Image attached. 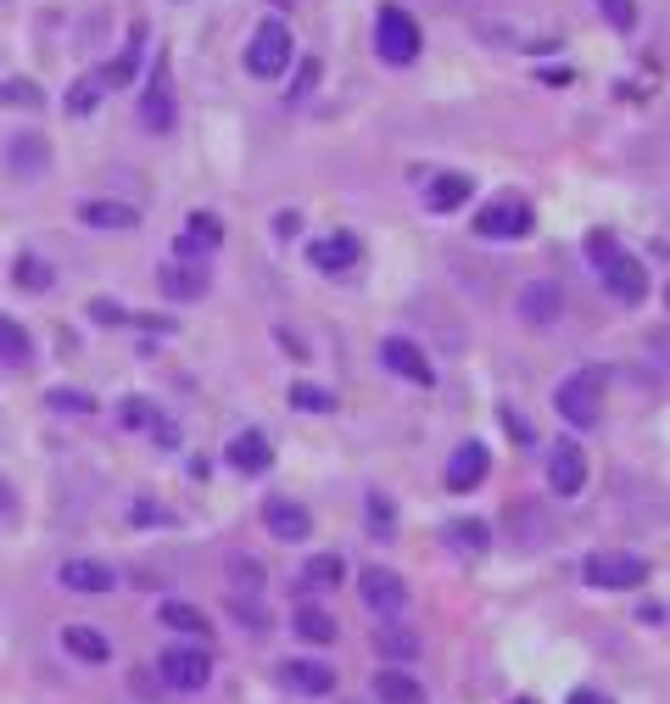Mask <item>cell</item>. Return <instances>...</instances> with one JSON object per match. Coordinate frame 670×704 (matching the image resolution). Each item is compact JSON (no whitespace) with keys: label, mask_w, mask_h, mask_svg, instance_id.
Listing matches in <instances>:
<instances>
[{"label":"cell","mask_w":670,"mask_h":704,"mask_svg":"<svg viewBox=\"0 0 670 704\" xmlns=\"http://www.w3.org/2000/svg\"><path fill=\"white\" fill-rule=\"evenodd\" d=\"M587 258H593V269L603 274V291H614L620 302H643L648 297V269L614 241L609 229H593L587 235Z\"/></svg>","instance_id":"6da1fadb"},{"label":"cell","mask_w":670,"mask_h":704,"mask_svg":"<svg viewBox=\"0 0 670 704\" xmlns=\"http://www.w3.org/2000/svg\"><path fill=\"white\" fill-rule=\"evenodd\" d=\"M553 408L564 426H576V431H593L598 419H603V369H576L570 381H559L553 392Z\"/></svg>","instance_id":"7a4b0ae2"},{"label":"cell","mask_w":670,"mask_h":704,"mask_svg":"<svg viewBox=\"0 0 670 704\" xmlns=\"http://www.w3.org/2000/svg\"><path fill=\"white\" fill-rule=\"evenodd\" d=\"M291 23H279V17H268V23H258V34L247 39V73L252 79H279L285 68H291Z\"/></svg>","instance_id":"3957f363"},{"label":"cell","mask_w":670,"mask_h":704,"mask_svg":"<svg viewBox=\"0 0 670 704\" xmlns=\"http://www.w3.org/2000/svg\"><path fill=\"white\" fill-rule=\"evenodd\" d=\"M157 677L179 693H202L213 682V654L202 643H174V648L157 654Z\"/></svg>","instance_id":"277c9868"},{"label":"cell","mask_w":670,"mask_h":704,"mask_svg":"<svg viewBox=\"0 0 670 704\" xmlns=\"http://www.w3.org/2000/svg\"><path fill=\"white\" fill-rule=\"evenodd\" d=\"M374 51H380V62L408 68L419 57V23L403 7H380L374 12Z\"/></svg>","instance_id":"5b68a950"},{"label":"cell","mask_w":670,"mask_h":704,"mask_svg":"<svg viewBox=\"0 0 670 704\" xmlns=\"http://www.w3.org/2000/svg\"><path fill=\"white\" fill-rule=\"evenodd\" d=\"M531 224H537V213L519 196H498L475 213V235H487V241H519V235H531Z\"/></svg>","instance_id":"8992f818"},{"label":"cell","mask_w":670,"mask_h":704,"mask_svg":"<svg viewBox=\"0 0 670 704\" xmlns=\"http://www.w3.org/2000/svg\"><path fill=\"white\" fill-rule=\"evenodd\" d=\"M582 576H587V587L626 593V587H643L648 582V559L643 553H593Z\"/></svg>","instance_id":"52a82bcc"},{"label":"cell","mask_w":670,"mask_h":704,"mask_svg":"<svg viewBox=\"0 0 670 704\" xmlns=\"http://www.w3.org/2000/svg\"><path fill=\"white\" fill-rule=\"evenodd\" d=\"M548 487H553L559 498H576V492L587 487V453H582L576 442H559V448L548 453Z\"/></svg>","instance_id":"ba28073f"},{"label":"cell","mask_w":670,"mask_h":704,"mask_svg":"<svg viewBox=\"0 0 670 704\" xmlns=\"http://www.w3.org/2000/svg\"><path fill=\"white\" fill-rule=\"evenodd\" d=\"M358 593H363V604L374 609V616H397V609L408 604L403 576H397V571H380V565H369V571L358 576Z\"/></svg>","instance_id":"9c48e42d"},{"label":"cell","mask_w":670,"mask_h":704,"mask_svg":"<svg viewBox=\"0 0 670 704\" xmlns=\"http://www.w3.org/2000/svg\"><path fill=\"white\" fill-rule=\"evenodd\" d=\"M308 258H313L319 274H347V269L363 258V241H358L352 229H335V235H324V241L308 247Z\"/></svg>","instance_id":"30bf717a"},{"label":"cell","mask_w":670,"mask_h":704,"mask_svg":"<svg viewBox=\"0 0 670 704\" xmlns=\"http://www.w3.org/2000/svg\"><path fill=\"white\" fill-rule=\"evenodd\" d=\"M380 363L397 369L403 381H414V386H430V381H436V369H430V358H424V353H419L408 336H386V342H380Z\"/></svg>","instance_id":"8fae6325"},{"label":"cell","mask_w":670,"mask_h":704,"mask_svg":"<svg viewBox=\"0 0 670 704\" xmlns=\"http://www.w3.org/2000/svg\"><path fill=\"white\" fill-rule=\"evenodd\" d=\"M57 582H62L68 593H112V587H118V571L107 565V559H62Z\"/></svg>","instance_id":"7c38bea8"},{"label":"cell","mask_w":670,"mask_h":704,"mask_svg":"<svg viewBox=\"0 0 670 704\" xmlns=\"http://www.w3.org/2000/svg\"><path fill=\"white\" fill-rule=\"evenodd\" d=\"M263 526H268L279 542H308L313 514H308L302 503H291V498H268V503H263Z\"/></svg>","instance_id":"4fadbf2b"},{"label":"cell","mask_w":670,"mask_h":704,"mask_svg":"<svg viewBox=\"0 0 670 704\" xmlns=\"http://www.w3.org/2000/svg\"><path fill=\"white\" fill-rule=\"evenodd\" d=\"M564 313V291L553 286V279H531V286L519 291V319L537 324V331H548V324Z\"/></svg>","instance_id":"5bb4252c"},{"label":"cell","mask_w":670,"mask_h":704,"mask_svg":"<svg viewBox=\"0 0 670 704\" xmlns=\"http://www.w3.org/2000/svg\"><path fill=\"white\" fill-rule=\"evenodd\" d=\"M487 464H492V453L481 448V442H464L453 458H447V492H469V487H481L487 481Z\"/></svg>","instance_id":"9a60e30c"},{"label":"cell","mask_w":670,"mask_h":704,"mask_svg":"<svg viewBox=\"0 0 670 704\" xmlns=\"http://www.w3.org/2000/svg\"><path fill=\"white\" fill-rule=\"evenodd\" d=\"M279 682L291 688V693H308V699L335 693V671L319 666V660H285V666H279Z\"/></svg>","instance_id":"2e32d148"},{"label":"cell","mask_w":670,"mask_h":704,"mask_svg":"<svg viewBox=\"0 0 670 704\" xmlns=\"http://www.w3.org/2000/svg\"><path fill=\"white\" fill-rule=\"evenodd\" d=\"M140 118H146V129H157V134H168V129H174V79H168V68H157V73H152L146 102H140Z\"/></svg>","instance_id":"e0dca14e"},{"label":"cell","mask_w":670,"mask_h":704,"mask_svg":"<svg viewBox=\"0 0 670 704\" xmlns=\"http://www.w3.org/2000/svg\"><path fill=\"white\" fill-rule=\"evenodd\" d=\"M229 464L241 469V476H263V469L274 464V448H268V437L263 431H241V437H229Z\"/></svg>","instance_id":"ac0fdd59"},{"label":"cell","mask_w":670,"mask_h":704,"mask_svg":"<svg viewBox=\"0 0 670 704\" xmlns=\"http://www.w3.org/2000/svg\"><path fill=\"white\" fill-rule=\"evenodd\" d=\"M140 51H146V28L134 23V28H129V45H123V51H118L101 73H95V79H101V90H123V84L140 73Z\"/></svg>","instance_id":"d6986e66"},{"label":"cell","mask_w":670,"mask_h":704,"mask_svg":"<svg viewBox=\"0 0 670 704\" xmlns=\"http://www.w3.org/2000/svg\"><path fill=\"white\" fill-rule=\"evenodd\" d=\"M218 241H224V224H218L213 213H190V218H184V235H179L174 247H179V258H202V252H213Z\"/></svg>","instance_id":"ffe728a7"},{"label":"cell","mask_w":670,"mask_h":704,"mask_svg":"<svg viewBox=\"0 0 670 704\" xmlns=\"http://www.w3.org/2000/svg\"><path fill=\"white\" fill-rule=\"evenodd\" d=\"M62 648L73 654V660H84V666L112 660V637L95 632V627H62Z\"/></svg>","instance_id":"44dd1931"},{"label":"cell","mask_w":670,"mask_h":704,"mask_svg":"<svg viewBox=\"0 0 670 704\" xmlns=\"http://www.w3.org/2000/svg\"><path fill=\"white\" fill-rule=\"evenodd\" d=\"M469 191H475L469 174H436L424 184V202H430V213H458L469 202Z\"/></svg>","instance_id":"7402d4cb"},{"label":"cell","mask_w":670,"mask_h":704,"mask_svg":"<svg viewBox=\"0 0 670 704\" xmlns=\"http://www.w3.org/2000/svg\"><path fill=\"white\" fill-rule=\"evenodd\" d=\"M374 699L380 704H424V682L408 677V671H397V666H386V671L374 677Z\"/></svg>","instance_id":"603a6c76"},{"label":"cell","mask_w":670,"mask_h":704,"mask_svg":"<svg viewBox=\"0 0 670 704\" xmlns=\"http://www.w3.org/2000/svg\"><path fill=\"white\" fill-rule=\"evenodd\" d=\"M157 279H163V291H168L174 302H196V297H207V274L190 269V263H168Z\"/></svg>","instance_id":"cb8c5ba5"},{"label":"cell","mask_w":670,"mask_h":704,"mask_svg":"<svg viewBox=\"0 0 670 704\" xmlns=\"http://www.w3.org/2000/svg\"><path fill=\"white\" fill-rule=\"evenodd\" d=\"M374 648H380V660H397L403 666V660H414V654L424 648V637L414 627H380L374 632Z\"/></svg>","instance_id":"d4e9b609"},{"label":"cell","mask_w":670,"mask_h":704,"mask_svg":"<svg viewBox=\"0 0 670 704\" xmlns=\"http://www.w3.org/2000/svg\"><path fill=\"white\" fill-rule=\"evenodd\" d=\"M79 218H84L89 229H134V224H140V213H134L129 202H84Z\"/></svg>","instance_id":"484cf974"},{"label":"cell","mask_w":670,"mask_h":704,"mask_svg":"<svg viewBox=\"0 0 670 704\" xmlns=\"http://www.w3.org/2000/svg\"><path fill=\"white\" fill-rule=\"evenodd\" d=\"M157 621L168 627V632H184V637H202L207 632V616L196 604H179V598H168L163 609H157Z\"/></svg>","instance_id":"4316f807"},{"label":"cell","mask_w":670,"mask_h":704,"mask_svg":"<svg viewBox=\"0 0 670 704\" xmlns=\"http://www.w3.org/2000/svg\"><path fill=\"white\" fill-rule=\"evenodd\" d=\"M34 358V342H28V331L17 319H7L0 313V363H28Z\"/></svg>","instance_id":"83f0119b"},{"label":"cell","mask_w":670,"mask_h":704,"mask_svg":"<svg viewBox=\"0 0 670 704\" xmlns=\"http://www.w3.org/2000/svg\"><path fill=\"white\" fill-rule=\"evenodd\" d=\"M45 163H51V157H45V140H39V134H17V140H12V168H17V174L39 179Z\"/></svg>","instance_id":"f1b7e54d"},{"label":"cell","mask_w":670,"mask_h":704,"mask_svg":"<svg viewBox=\"0 0 670 704\" xmlns=\"http://www.w3.org/2000/svg\"><path fill=\"white\" fill-rule=\"evenodd\" d=\"M342 576H347V565L335 553H313L308 559V571H302V582L313 587V593H324V587H342Z\"/></svg>","instance_id":"f546056e"},{"label":"cell","mask_w":670,"mask_h":704,"mask_svg":"<svg viewBox=\"0 0 670 704\" xmlns=\"http://www.w3.org/2000/svg\"><path fill=\"white\" fill-rule=\"evenodd\" d=\"M447 542L458 553H487L492 532H487V521H447Z\"/></svg>","instance_id":"4dcf8cb0"},{"label":"cell","mask_w":670,"mask_h":704,"mask_svg":"<svg viewBox=\"0 0 670 704\" xmlns=\"http://www.w3.org/2000/svg\"><path fill=\"white\" fill-rule=\"evenodd\" d=\"M12 279H17L23 291H51L57 274H51V263H45V258H28V252H23V258L12 263Z\"/></svg>","instance_id":"1f68e13d"},{"label":"cell","mask_w":670,"mask_h":704,"mask_svg":"<svg viewBox=\"0 0 670 704\" xmlns=\"http://www.w3.org/2000/svg\"><path fill=\"white\" fill-rule=\"evenodd\" d=\"M297 632H302L308 643H335V616H324L319 604H302V609H297Z\"/></svg>","instance_id":"d6a6232c"},{"label":"cell","mask_w":670,"mask_h":704,"mask_svg":"<svg viewBox=\"0 0 670 704\" xmlns=\"http://www.w3.org/2000/svg\"><path fill=\"white\" fill-rule=\"evenodd\" d=\"M45 102V90L34 79H7L0 84V107H39Z\"/></svg>","instance_id":"836d02e7"},{"label":"cell","mask_w":670,"mask_h":704,"mask_svg":"<svg viewBox=\"0 0 670 704\" xmlns=\"http://www.w3.org/2000/svg\"><path fill=\"white\" fill-rule=\"evenodd\" d=\"M95 102H101V79L84 73V79L68 90V112H73V118H84V112H95Z\"/></svg>","instance_id":"e575fe53"},{"label":"cell","mask_w":670,"mask_h":704,"mask_svg":"<svg viewBox=\"0 0 670 704\" xmlns=\"http://www.w3.org/2000/svg\"><path fill=\"white\" fill-rule=\"evenodd\" d=\"M291 408H308V414H330V408H335V392H324V386H308V381H297V386H291Z\"/></svg>","instance_id":"d590c367"},{"label":"cell","mask_w":670,"mask_h":704,"mask_svg":"<svg viewBox=\"0 0 670 704\" xmlns=\"http://www.w3.org/2000/svg\"><path fill=\"white\" fill-rule=\"evenodd\" d=\"M598 12H603V23L620 28V34L637 28V0H598Z\"/></svg>","instance_id":"8d00e7d4"},{"label":"cell","mask_w":670,"mask_h":704,"mask_svg":"<svg viewBox=\"0 0 670 704\" xmlns=\"http://www.w3.org/2000/svg\"><path fill=\"white\" fill-rule=\"evenodd\" d=\"M369 532H380V537H392V532H397V509H392V498L369 492Z\"/></svg>","instance_id":"74e56055"},{"label":"cell","mask_w":670,"mask_h":704,"mask_svg":"<svg viewBox=\"0 0 670 704\" xmlns=\"http://www.w3.org/2000/svg\"><path fill=\"white\" fill-rule=\"evenodd\" d=\"M45 403H51L57 414H89V408H95V397H89V392H68V386L45 392Z\"/></svg>","instance_id":"f35d334b"},{"label":"cell","mask_w":670,"mask_h":704,"mask_svg":"<svg viewBox=\"0 0 670 704\" xmlns=\"http://www.w3.org/2000/svg\"><path fill=\"white\" fill-rule=\"evenodd\" d=\"M229 582L247 587V593H258V587H263V565H258V559H241V553H235V559H229Z\"/></svg>","instance_id":"ab89813d"},{"label":"cell","mask_w":670,"mask_h":704,"mask_svg":"<svg viewBox=\"0 0 670 704\" xmlns=\"http://www.w3.org/2000/svg\"><path fill=\"white\" fill-rule=\"evenodd\" d=\"M157 419V408L146 403V397H123V426H134V431H146Z\"/></svg>","instance_id":"60d3db41"},{"label":"cell","mask_w":670,"mask_h":704,"mask_svg":"<svg viewBox=\"0 0 670 704\" xmlns=\"http://www.w3.org/2000/svg\"><path fill=\"white\" fill-rule=\"evenodd\" d=\"M229 616H235V621H247L252 632H263V627H268L263 604H252V598H229Z\"/></svg>","instance_id":"b9f144b4"},{"label":"cell","mask_w":670,"mask_h":704,"mask_svg":"<svg viewBox=\"0 0 670 704\" xmlns=\"http://www.w3.org/2000/svg\"><path fill=\"white\" fill-rule=\"evenodd\" d=\"M134 526H174V514H168L163 503H146V498H140V503H134Z\"/></svg>","instance_id":"7bdbcfd3"},{"label":"cell","mask_w":670,"mask_h":704,"mask_svg":"<svg viewBox=\"0 0 670 704\" xmlns=\"http://www.w3.org/2000/svg\"><path fill=\"white\" fill-rule=\"evenodd\" d=\"M89 319H101V324H129V313H123L118 302H107V297H95V302H89Z\"/></svg>","instance_id":"ee69618b"},{"label":"cell","mask_w":670,"mask_h":704,"mask_svg":"<svg viewBox=\"0 0 670 704\" xmlns=\"http://www.w3.org/2000/svg\"><path fill=\"white\" fill-rule=\"evenodd\" d=\"M503 431H509L514 442H531V437H537V431H531V419H525V414H514V408L503 414Z\"/></svg>","instance_id":"f6af8a7d"},{"label":"cell","mask_w":670,"mask_h":704,"mask_svg":"<svg viewBox=\"0 0 670 704\" xmlns=\"http://www.w3.org/2000/svg\"><path fill=\"white\" fill-rule=\"evenodd\" d=\"M313 84H319V62L308 57V62H302V73H297V84H291V102H302V96H308Z\"/></svg>","instance_id":"bcb514c9"},{"label":"cell","mask_w":670,"mask_h":704,"mask_svg":"<svg viewBox=\"0 0 670 704\" xmlns=\"http://www.w3.org/2000/svg\"><path fill=\"white\" fill-rule=\"evenodd\" d=\"M12 514H17V492H12L7 476H0V521H12Z\"/></svg>","instance_id":"7dc6e473"},{"label":"cell","mask_w":670,"mask_h":704,"mask_svg":"<svg viewBox=\"0 0 670 704\" xmlns=\"http://www.w3.org/2000/svg\"><path fill=\"white\" fill-rule=\"evenodd\" d=\"M564 704H609V699H603V693H598V688H576V693H570V699H564Z\"/></svg>","instance_id":"c3c4849f"},{"label":"cell","mask_w":670,"mask_h":704,"mask_svg":"<svg viewBox=\"0 0 670 704\" xmlns=\"http://www.w3.org/2000/svg\"><path fill=\"white\" fill-rule=\"evenodd\" d=\"M509 704H537V699H509Z\"/></svg>","instance_id":"681fc988"}]
</instances>
